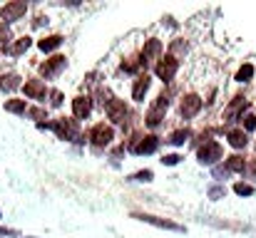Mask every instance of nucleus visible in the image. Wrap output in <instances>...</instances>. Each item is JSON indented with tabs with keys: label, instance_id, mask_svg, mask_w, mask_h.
Masks as SVG:
<instances>
[{
	"label": "nucleus",
	"instance_id": "1a4fd4ad",
	"mask_svg": "<svg viewBox=\"0 0 256 238\" xmlns=\"http://www.w3.org/2000/svg\"><path fill=\"white\" fill-rule=\"evenodd\" d=\"M226 144L239 154V152H244V149L249 147V134H246L242 127H229V129H226Z\"/></svg>",
	"mask_w": 256,
	"mask_h": 238
},
{
	"label": "nucleus",
	"instance_id": "7ed1b4c3",
	"mask_svg": "<svg viewBox=\"0 0 256 238\" xmlns=\"http://www.w3.org/2000/svg\"><path fill=\"white\" fill-rule=\"evenodd\" d=\"M164 57V42L160 40V37H150V40H144V45H142V52H140V62H142V70L147 72V65L150 62H160Z\"/></svg>",
	"mask_w": 256,
	"mask_h": 238
},
{
	"label": "nucleus",
	"instance_id": "6e6552de",
	"mask_svg": "<svg viewBox=\"0 0 256 238\" xmlns=\"http://www.w3.org/2000/svg\"><path fill=\"white\" fill-rule=\"evenodd\" d=\"M150 89H152V77H150L147 72L137 75V77H134V82H132V99H134L137 104H142V102L147 99Z\"/></svg>",
	"mask_w": 256,
	"mask_h": 238
},
{
	"label": "nucleus",
	"instance_id": "f03ea898",
	"mask_svg": "<svg viewBox=\"0 0 256 238\" xmlns=\"http://www.w3.org/2000/svg\"><path fill=\"white\" fill-rule=\"evenodd\" d=\"M202 109H204V99H202V94H199V92H184V94L179 97L176 112H179V117H182L184 122H189V119L199 117V112H202Z\"/></svg>",
	"mask_w": 256,
	"mask_h": 238
},
{
	"label": "nucleus",
	"instance_id": "412c9836",
	"mask_svg": "<svg viewBox=\"0 0 256 238\" xmlns=\"http://www.w3.org/2000/svg\"><path fill=\"white\" fill-rule=\"evenodd\" d=\"M239 127L246 132V134H252V132H256V112H252V109H246L244 114H242V119H239Z\"/></svg>",
	"mask_w": 256,
	"mask_h": 238
},
{
	"label": "nucleus",
	"instance_id": "2f4dec72",
	"mask_svg": "<svg viewBox=\"0 0 256 238\" xmlns=\"http://www.w3.org/2000/svg\"><path fill=\"white\" fill-rule=\"evenodd\" d=\"M30 117H35V119H42V117H48V112H42V109H30Z\"/></svg>",
	"mask_w": 256,
	"mask_h": 238
},
{
	"label": "nucleus",
	"instance_id": "f3484780",
	"mask_svg": "<svg viewBox=\"0 0 256 238\" xmlns=\"http://www.w3.org/2000/svg\"><path fill=\"white\" fill-rule=\"evenodd\" d=\"M224 166L232 174H244L246 166H249V159L244 157V154H232V157H224Z\"/></svg>",
	"mask_w": 256,
	"mask_h": 238
},
{
	"label": "nucleus",
	"instance_id": "6ab92c4d",
	"mask_svg": "<svg viewBox=\"0 0 256 238\" xmlns=\"http://www.w3.org/2000/svg\"><path fill=\"white\" fill-rule=\"evenodd\" d=\"M256 75V67L254 62H244L239 70H236V75H234V82H239V84H246V82H252Z\"/></svg>",
	"mask_w": 256,
	"mask_h": 238
},
{
	"label": "nucleus",
	"instance_id": "473e14b6",
	"mask_svg": "<svg viewBox=\"0 0 256 238\" xmlns=\"http://www.w3.org/2000/svg\"><path fill=\"white\" fill-rule=\"evenodd\" d=\"M254 149H256V144H254Z\"/></svg>",
	"mask_w": 256,
	"mask_h": 238
},
{
	"label": "nucleus",
	"instance_id": "c85d7f7f",
	"mask_svg": "<svg viewBox=\"0 0 256 238\" xmlns=\"http://www.w3.org/2000/svg\"><path fill=\"white\" fill-rule=\"evenodd\" d=\"M179 161H182V154H164V157H162V164H164V166H176Z\"/></svg>",
	"mask_w": 256,
	"mask_h": 238
},
{
	"label": "nucleus",
	"instance_id": "9b49d317",
	"mask_svg": "<svg viewBox=\"0 0 256 238\" xmlns=\"http://www.w3.org/2000/svg\"><path fill=\"white\" fill-rule=\"evenodd\" d=\"M164 119H167V109H160V107H154V104H150V109L144 112V127L147 129H160L162 124H164Z\"/></svg>",
	"mask_w": 256,
	"mask_h": 238
},
{
	"label": "nucleus",
	"instance_id": "4be33fe9",
	"mask_svg": "<svg viewBox=\"0 0 256 238\" xmlns=\"http://www.w3.org/2000/svg\"><path fill=\"white\" fill-rule=\"evenodd\" d=\"M15 87H20V77H18L15 72H8V75L0 77V89H2V92H12Z\"/></svg>",
	"mask_w": 256,
	"mask_h": 238
},
{
	"label": "nucleus",
	"instance_id": "4468645a",
	"mask_svg": "<svg viewBox=\"0 0 256 238\" xmlns=\"http://www.w3.org/2000/svg\"><path fill=\"white\" fill-rule=\"evenodd\" d=\"M65 65H68V62H65V57H62V55H55V57H50V60H45V62L40 65V72H42L45 77H55Z\"/></svg>",
	"mask_w": 256,
	"mask_h": 238
},
{
	"label": "nucleus",
	"instance_id": "20e7f679",
	"mask_svg": "<svg viewBox=\"0 0 256 238\" xmlns=\"http://www.w3.org/2000/svg\"><path fill=\"white\" fill-rule=\"evenodd\" d=\"M179 67H182V62L174 57V55H164L157 65H154V77L162 79L164 84H172L174 82V77H176V72H179Z\"/></svg>",
	"mask_w": 256,
	"mask_h": 238
},
{
	"label": "nucleus",
	"instance_id": "f8f14e48",
	"mask_svg": "<svg viewBox=\"0 0 256 238\" xmlns=\"http://www.w3.org/2000/svg\"><path fill=\"white\" fill-rule=\"evenodd\" d=\"M90 112H92V97L80 94V97L72 99V114H75V119H87Z\"/></svg>",
	"mask_w": 256,
	"mask_h": 238
},
{
	"label": "nucleus",
	"instance_id": "cd10ccee",
	"mask_svg": "<svg viewBox=\"0 0 256 238\" xmlns=\"http://www.w3.org/2000/svg\"><path fill=\"white\" fill-rule=\"evenodd\" d=\"M212 174H214V176H216L219 181H224V176H232V171H229V169H226L224 164H216V166L212 169Z\"/></svg>",
	"mask_w": 256,
	"mask_h": 238
},
{
	"label": "nucleus",
	"instance_id": "a211bd4d",
	"mask_svg": "<svg viewBox=\"0 0 256 238\" xmlns=\"http://www.w3.org/2000/svg\"><path fill=\"white\" fill-rule=\"evenodd\" d=\"M30 45H32V42H30V37H18L12 45H5V47H2V52H8V55L18 57V55L28 52V47H30Z\"/></svg>",
	"mask_w": 256,
	"mask_h": 238
},
{
	"label": "nucleus",
	"instance_id": "c756f323",
	"mask_svg": "<svg viewBox=\"0 0 256 238\" xmlns=\"http://www.w3.org/2000/svg\"><path fill=\"white\" fill-rule=\"evenodd\" d=\"M10 40V30H8V25L5 22H0V45L5 47V42Z\"/></svg>",
	"mask_w": 256,
	"mask_h": 238
},
{
	"label": "nucleus",
	"instance_id": "0eeeda50",
	"mask_svg": "<svg viewBox=\"0 0 256 238\" xmlns=\"http://www.w3.org/2000/svg\"><path fill=\"white\" fill-rule=\"evenodd\" d=\"M50 129H55V134L60 137V139H68V142H75L78 137H80V132H78V122L75 119H58V122H52L50 124Z\"/></svg>",
	"mask_w": 256,
	"mask_h": 238
},
{
	"label": "nucleus",
	"instance_id": "dca6fc26",
	"mask_svg": "<svg viewBox=\"0 0 256 238\" xmlns=\"http://www.w3.org/2000/svg\"><path fill=\"white\" fill-rule=\"evenodd\" d=\"M22 89H25V97H30V99H45V92H48L42 79H28L22 84Z\"/></svg>",
	"mask_w": 256,
	"mask_h": 238
},
{
	"label": "nucleus",
	"instance_id": "393cba45",
	"mask_svg": "<svg viewBox=\"0 0 256 238\" xmlns=\"http://www.w3.org/2000/svg\"><path fill=\"white\" fill-rule=\"evenodd\" d=\"M234 194H236V196H254L256 186L254 184H246V181H236V184H234Z\"/></svg>",
	"mask_w": 256,
	"mask_h": 238
},
{
	"label": "nucleus",
	"instance_id": "7c9ffc66",
	"mask_svg": "<svg viewBox=\"0 0 256 238\" xmlns=\"http://www.w3.org/2000/svg\"><path fill=\"white\" fill-rule=\"evenodd\" d=\"M50 97H52V104H55V107L62 102V92H58V89H55V92H50Z\"/></svg>",
	"mask_w": 256,
	"mask_h": 238
},
{
	"label": "nucleus",
	"instance_id": "5701e85b",
	"mask_svg": "<svg viewBox=\"0 0 256 238\" xmlns=\"http://www.w3.org/2000/svg\"><path fill=\"white\" fill-rule=\"evenodd\" d=\"M62 45V37L60 35H50V37H42L40 42H38V47L42 50V52H50V50H55V47H60Z\"/></svg>",
	"mask_w": 256,
	"mask_h": 238
},
{
	"label": "nucleus",
	"instance_id": "aec40b11",
	"mask_svg": "<svg viewBox=\"0 0 256 238\" xmlns=\"http://www.w3.org/2000/svg\"><path fill=\"white\" fill-rule=\"evenodd\" d=\"M186 50H189V42H186L184 37H174V40H170V55H174L176 60H182V57L186 55Z\"/></svg>",
	"mask_w": 256,
	"mask_h": 238
},
{
	"label": "nucleus",
	"instance_id": "b1692460",
	"mask_svg": "<svg viewBox=\"0 0 256 238\" xmlns=\"http://www.w3.org/2000/svg\"><path fill=\"white\" fill-rule=\"evenodd\" d=\"M25 109H28L25 99H8V102H5V112H12V114H25Z\"/></svg>",
	"mask_w": 256,
	"mask_h": 238
},
{
	"label": "nucleus",
	"instance_id": "2eb2a0df",
	"mask_svg": "<svg viewBox=\"0 0 256 238\" xmlns=\"http://www.w3.org/2000/svg\"><path fill=\"white\" fill-rule=\"evenodd\" d=\"M189 139H194V132H192L189 127H179V129H174V132H172L164 142L172 144V147H184Z\"/></svg>",
	"mask_w": 256,
	"mask_h": 238
},
{
	"label": "nucleus",
	"instance_id": "ddd939ff",
	"mask_svg": "<svg viewBox=\"0 0 256 238\" xmlns=\"http://www.w3.org/2000/svg\"><path fill=\"white\" fill-rule=\"evenodd\" d=\"M134 219H140V221H147V224H152V226H157V229H170V231H184L179 224H174V221H167V219H160V216H152V214H134Z\"/></svg>",
	"mask_w": 256,
	"mask_h": 238
},
{
	"label": "nucleus",
	"instance_id": "423d86ee",
	"mask_svg": "<svg viewBox=\"0 0 256 238\" xmlns=\"http://www.w3.org/2000/svg\"><path fill=\"white\" fill-rule=\"evenodd\" d=\"M104 114H107V119H110L112 124H124V122H127V117H130V107H127V102H124V99L114 97V99L104 107Z\"/></svg>",
	"mask_w": 256,
	"mask_h": 238
},
{
	"label": "nucleus",
	"instance_id": "a878e982",
	"mask_svg": "<svg viewBox=\"0 0 256 238\" xmlns=\"http://www.w3.org/2000/svg\"><path fill=\"white\" fill-rule=\"evenodd\" d=\"M206 196H209L212 201H219V199H224V196H226V186H224V184L209 186V189H206Z\"/></svg>",
	"mask_w": 256,
	"mask_h": 238
},
{
	"label": "nucleus",
	"instance_id": "f257e3e1",
	"mask_svg": "<svg viewBox=\"0 0 256 238\" xmlns=\"http://www.w3.org/2000/svg\"><path fill=\"white\" fill-rule=\"evenodd\" d=\"M222 159H224V144L219 139H209L202 147H196V161L202 166H212L214 169L216 164H222Z\"/></svg>",
	"mask_w": 256,
	"mask_h": 238
},
{
	"label": "nucleus",
	"instance_id": "9d476101",
	"mask_svg": "<svg viewBox=\"0 0 256 238\" xmlns=\"http://www.w3.org/2000/svg\"><path fill=\"white\" fill-rule=\"evenodd\" d=\"M25 12H28V2H22V0H18V2H5V5L0 7V15H2L5 22H15V20H20Z\"/></svg>",
	"mask_w": 256,
	"mask_h": 238
},
{
	"label": "nucleus",
	"instance_id": "bb28decb",
	"mask_svg": "<svg viewBox=\"0 0 256 238\" xmlns=\"http://www.w3.org/2000/svg\"><path fill=\"white\" fill-rule=\"evenodd\" d=\"M152 179H154V171H152V169H142V171L132 174V181H144V184H150Z\"/></svg>",
	"mask_w": 256,
	"mask_h": 238
},
{
	"label": "nucleus",
	"instance_id": "39448f33",
	"mask_svg": "<svg viewBox=\"0 0 256 238\" xmlns=\"http://www.w3.org/2000/svg\"><path fill=\"white\" fill-rule=\"evenodd\" d=\"M90 142H92V147H97V149H104V147H110L112 144V139H114V127L112 124H104V122H97L92 129H90Z\"/></svg>",
	"mask_w": 256,
	"mask_h": 238
}]
</instances>
